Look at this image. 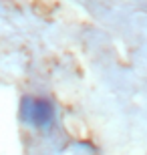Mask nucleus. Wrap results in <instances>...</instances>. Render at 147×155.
<instances>
[{
    "label": "nucleus",
    "mask_w": 147,
    "mask_h": 155,
    "mask_svg": "<svg viewBox=\"0 0 147 155\" xmlns=\"http://www.w3.org/2000/svg\"><path fill=\"white\" fill-rule=\"evenodd\" d=\"M20 121L32 125L34 129L48 131L55 125L57 119V109L52 105L51 99L46 97H22L20 99V109H18Z\"/></svg>",
    "instance_id": "1"
}]
</instances>
